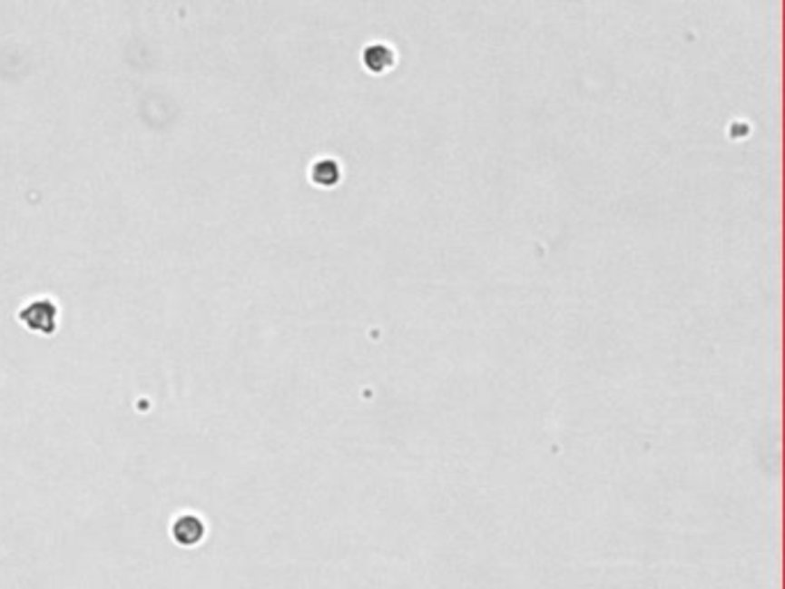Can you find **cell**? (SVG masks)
Segmentation results:
<instances>
[{"label":"cell","instance_id":"obj_1","mask_svg":"<svg viewBox=\"0 0 785 589\" xmlns=\"http://www.w3.org/2000/svg\"><path fill=\"white\" fill-rule=\"evenodd\" d=\"M16 322L30 334L54 337L60 327V304L51 295H40V298L28 299L16 311Z\"/></svg>","mask_w":785,"mask_h":589},{"label":"cell","instance_id":"obj_2","mask_svg":"<svg viewBox=\"0 0 785 589\" xmlns=\"http://www.w3.org/2000/svg\"><path fill=\"white\" fill-rule=\"evenodd\" d=\"M208 520L203 518V514L191 509L178 511V514L171 518L169 523V536L178 548L182 550H194L199 545L205 544L208 539Z\"/></svg>","mask_w":785,"mask_h":589},{"label":"cell","instance_id":"obj_3","mask_svg":"<svg viewBox=\"0 0 785 589\" xmlns=\"http://www.w3.org/2000/svg\"><path fill=\"white\" fill-rule=\"evenodd\" d=\"M364 64L373 74H383L394 64V51L385 44H371L364 51Z\"/></svg>","mask_w":785,"mask_h":589},{"label":"cell","instance_id":"obj_4","mask_svg":"<svg viewBox=\"0 0 785 589\" xmlns=\"http://www.w3.org/2000/svg\"><path fill=\"white\" fill-rule=\"evenodd\" d=\"M311 178L313 182H319L320 187H332V184L339 182V178H341V171H339V166L334 162L323 159V162L313 163Z\"/></svg>","mask_w":785,"mask_h":589}]
</instances>
